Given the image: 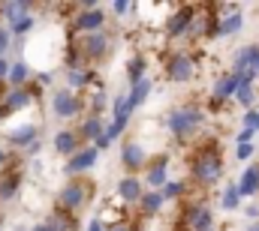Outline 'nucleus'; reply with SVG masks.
<instances>
[{
    "label": "nucleus",
    "instance_id": "nucleus-1",
    "mask_svg": "<svg viewBox=\"0 0 259 231\" xmlns=\"http://www.w3.org/2000/svg\"><path fill=\"white\" fill-rule=\"evenodd\" d=\"M190 174L199 186H214L223 174V156L217 144H202L190 159Z\"/></svg>",
    "mask_w": 259,
    "mask_h": 231
},
{
    "label": "nucleus",
    "instance_id": "nucleus-2",
    "mask_svg": "<svg viewBox=\"0 0 259 231\" xmlns=\"http://www.w3.org/2000/svg\"><path fill=\"white\" fill-rule=\"evenodd\" d=\"M72 51H78L84 63H100V60L109 57V51H112V39H109V33L103 30V33H91V36H69V42H66Z\"/></svg>",
    "mask_w": 259,
    "mask_h": 231
},
{
    "label": "nucleus",
    "instance_id": "nucleus-3",
    "mask_svg": "<svg viewBox=\"0 0 259 231\" xmlns=\"http://www.w3.org/2000/svg\"><path fill=\"white\" fill-rule=\"evenodd\" d=\"M94 189H97V186H94L91 180H84V177H72L64 189H61V195H58V207L66 210V213H75V210L88 207L91 198H94Z\"/></svg>",
    "mask_w": 259,
    "mask_h": 231
},
{
    "label": "nucleus",
    "instance_id": "nucleus-4",
    "mask_svg": "<svg viewBox=\"0 0 259 231\" xmlns=\"http://www.w3.org/2000/svg\"><path fill=\"white\" fill-rule=\"evenodd\" d=\"M202 111L193 108V105H184V108H175V111H169L166 114V129L178 138V141H184V138H190L196 129L202 126Z\"/></svg>",
    "mask_w": 259,
    "mask_h": 231
},
{
    "label": "nucleus",
    "instance_id": "nucleus-5",
    "mask_svg": "<svg viewBox=\"0 0 259 231\" xmlns=\"http://www.w3.org/2000/svg\"><path fill=\"white\" fill-rule=\"evenodd\" d=\"M106 12L103 6L100 9H78L72 18H69V36H91V33H103L106 27Z\"/></svg>",
    "mask_w": 259,
    "mask_h": 231
},
{
    "label": "nucleus",
    "instance_id": "nucleus-6",
    "mask_svg": "<svg viewBox=\"0 0 259 231\" xmlns=\"http://www.w3.org/2000/svg\"><path fill=\"white\" fill-rule=\"evenodd\" d=\"M52 111H55V117H61V120L81 117L88 111V102H84L81 93H72V90L66 87V90H55V93H52Z\"/></svg>",
    "mask_w": 259,
    "mask_h": 231
},
{
    "label": "nucleus",
    "instance_id": "nucleus-7",
    "mask_svg": "<svg viewBox=\"0 0 259 231\" xmlns=\"http://www.w3.org/2000/svg\"><path fill=\"white\" fill-rule=\"evenodd\" d=\"M163 75H166L169 81H175V84L190 81L196 75V57L187 54V51H172V54L166 57V63H163Z\"/></svg>",
    "mask_w": 259,
    "mask_h": 231
},
{
    "label": "nucleus",
    "instance_id": "nucleus-8",
    "mask_svg": "<svg viewBox=\"0 0 259 231\" xmlns=\"http://www.w3.org/2000/svg\"><path fill=\"white\" fill-rule=\"evenodd\" d=\"M33 99H36V96H33L30 87H9V90L3 93V99H0V120L18 114V111H24Z\"/></svg>",
    "mask_w": 259,
    "mask_h": 231
},
{
    "label": "nucleus",
    "instance_id": "nucleus-9",
    "mask_svg": "<svg viewBox=\"0 0 259 231\" xmlns=\"http://www.w3.org/2000/svg\"><path fill=\"white\" fill-rule=\"evenodd\" d=\"M214 216L205 204H190L181 210V231H211Z\"/></svg>",
    "mask_w": 259,
    "mask_h": 231
},
{
    "label": "nucleus",
    "instance_id": "nucleus-10",
    "mask_svg": "<svg viewBox=\"0 0 259 231\" xmlns=\"http://www.w3.org/2000/svg\"><path fill=\"white\" fill-rule=\"evenodd\" d=\"M97 159H100V150H97L94 144H84L78 153H72V156L66 159L64 171L69 174V177H81L84 171H91V168L97 165Z\"/></svg>",
    "mask_w": 259,
    "mask_h": 231
},
{
    "label": "nucleus",
    "instance_id": "nucleus-11",
    "mask_svg": "<svg viewBox=\"0 0 259 231\" xmlns=\"http://www.w3.org/2000/svg\"><path fill=\"white\" fill-rule=\"evenodd\" d=\"M190 21H193V6H178L175 12L166 15V36H169V39H181V36H187Z\"/></svg>",
    "mask_w": 259,
    "mask_h": 231
},
{
    "label": "nucleus",
    "instance_id": "nucleus-12",
    "mask_svg": "<svg viewBox=\"0 0 259 231\" xmlns=\"http://www.w3.org/2000/svg\"><path fill=\"white\" fill-rule=\"evenodd\" d=\"M121 165H124L130 174L148 168V150L142 147V141H127V144L121 147Z\"/></svg>",
    "mask_w": 259,
    "mask_h": 231
},
{
    "label": "nucleus",
    "instance_id": "nucleus-13",
    "mask_svg": "<svg viewBox=\"0 0 259 231\" xmlns=\"http://www.w3.org/2000/svg\"><path fill=\"white\" fill-rule=\"evenodd\" d=\"M64 78H66V84H69L72 93L91 90V87L97 84V75H94L91 66H64Z\"/></svg>",
    "mask_w": 259,
    "mask_h": 231
},
{
    "label": "nucleus",
    "instance_id": "nucleus-14",
    "mask_svg": "<svg viewBox=\"0 0 259 231\" xmlns=\"http://www.w3.org/2000/svg\"><path fill=\"white\" fill-rule=\"evenodd\" d=\"M6 141L18 150H27L33 141H39V126L36 123H21V126H12L6 129Z\"/></svg>",
    "mask_w": 259,
    "mask_h": 231
},
{
    "label": "nucleus",
    "instance_id": "nucleus-15",
    "mask_svg": "<svg viewBox=\"0 0 259 231\" xmlns=\"http://www.w3.org/2000/svg\"><path fill=\"white\" fill-rule=\"evenodd\" d=\"M145 183L154 186L157 192L169 183V156H157L154 162H148V171H145Z\"/></svg>",
    "mask_w": 259,
    "mask_h": 231
},
{
    "label": "nucleus",
    "instance_id": "nucleus-16",
    "mask_svg": "<svg viewBox=\"0 0 259 231\" xmlns=\"http://www.w3.org/2000/svg\"><path fill=\"white\" fill-rule=\"evenodd\" d=\"M217 9H223V12H226V15H220V18H217V36H229V33L241 30L244 15H241V9H238V6H217Z\"/></svg>",
    "mask_w": 259,
    "mask_h": 231
},
{
    "label": "nucleus",
    "instance_id": "nucleus-17",
    "mask_svg": "<svg viewBox=\"0 0 259 231\" xmlns=\"http://www.w3.org/2000/svg\"><path fill=\"white\" fill-rule=\"evenodd\" d=\"M142 195H145V189H142V180H139L136 174H127V177L118 180V198H121L124 204H139Z\"/></svg>",
    "mask_w": 259,
    "mask_h": 231
},
{
    "label": "nucleus",
    "instance_id": "nucleus-18",
    "mask_svg": "<svg viewBox=\"0 0 259 231\" xmlns=\"http://www.w3.org/2000/svg\"><path fill=\"white\" fill-rule=\"evenodd\" d=\"M78 132V138L81 141H100L103 135H106V123H103V117H97V114H84L81 117V126L75 129Z\"/></svg>",
    "mask_w": 259,
    "mask_h": 231
},
{
    "label": "nucleus",
    "instance_id": "nucleus-19",
    "mask_svg": "<svg viewBox=\"0 0 259 231\" xmlns=\"http://www.w3.org/2000/svg\"><path fill=\"white\" fill-rule=\"evenodd\" d=\"M238 84H241V78H238L235 72L223 75V78L214 84V93H211V105H220V102H226L229 96H235V93H238Z\"/></svg>",
    "mask_w": 259,
    "mask_h": 231
},
{
    "label": "nucleus",
    "instance_id": "nucleus-20",
    "mask_svg": "<svg viewBox=\"0 0 259 231\" xmlns=\"http://www.w3.org/2000/svg\"><path fill=\"white\" fill-rule=\"evenodd\" d=\"M84 144H81V138H78V132L75 129H61L58 135H55V150L61 153V156H72V153H78Z\"/></svg>",
    "mask_w": 259,
    "mask_h": 231
},
{
    "label": "nucleus",
    "instance_id": "nucleus-21",
    "mask_svg": "<svg viewBox=\"0 0 259 231\" xmlns=\"http://www.w3.org/2000/svg\"><path fill=\"white\" fill-rule=\"evenodd\" d=\"M18 189H21V171L6 165V168L0 171V201L15 198V195H18Z\"/></svg>",
    "mask_w": 259,
    "mask_h": 231
},
{
    "label": "nucleus",
    "instance_id": "nucleus-22",
    "mask_svg": "<svg viewBox=\"0 0 259 231\" xmlns=\"http://www.w3.org/2000/svg\"><path fill=\"white\" fill-rule=\"evenodd\" d=\"M30 9H33V3H27V0H9V3H0V18H6L9 24H15V21L27 18Z\"/></svg>",
    "mask_w": 259,
    "mask_h": 231
},
{
    "label": "nucleus",
    "instance_id": "nucleus-23",
    "mask_svg": "<svg viewBox=\"0 0 259 231\" xmlns=\"http://www.w3.org/2000/svg\"><path fill=\"white\" fill-rule=\"evenodd\" d=\"M235 72H259V45H247L235 54Z\"/></svg>",
    "mask_w": 259,
    "mask_h": 231
},
{
    "label": "nucleus",
    "instance_id": "nucleus-24",
    "mask_svg": "<svg viewBox=\"0 0 259 231\" xmlns=\"http://www.w3.org/2000/svg\"><path fill=\"white\" fill-rule=\"evenodd\" d=\"M163 195L157 192V189H145V195H142V201H139V213L145 216V219H154L160 210H163Z\"/></svg>",
    "mask_w": 259,
    "mask_h": 231
},
{
    "label": "nucleus",
    "instance_id": "nucleus-25",
    "mask_svg": "<svg viewBox=\"0 0 259 231\" xmlns=\"http://www.w3.org/2000/svg\"><path fill=\"white\" fill-rule=\"evenodd\" d=\"M33 78V69H30V63L27 60H15L12 66H9V84L12 87H27V81Z\"/></svg>",
    "mask_w": 259,
    "mask_h": 231
},
{
    "label": "nucleus",
    "instance_id": "nucleus-26",
    "mask_svg": "<svg viewBox=\"0 0 259 231\" xmlns=\"http://www.w3.org/2000/svg\"><path fill=\"white\" fill-rule=\"evenodd\" d=\"M84 102H88V114H103V108L109 105V93H106V87L103 84H94L91 87V93L84 96Z\"/></svg>",
    "mask_w": 259,
    "mask_h": 231
},
{
    "label": "nucleus",
    "instance_id": "nucleus-27",
    "mask_svg": "<svg viewBox=\"0 0 259 231\" xmlns=\"http://www.w3.org/2000/svg\"><path fill=\"white\" fill-rule=\"evenodd\" d=\"M238 192H241V195H256V192H259V165H250L247 171L241 174Z\"/></svg>",
    "mask_w": 259,
    "mask_h": 231
},
{
    "label": "nucleus",
    "instance_id": "nucleus-28",
    "mask_svg": "<svg viewBox=\"0 0 259 231\" xmlns=\"http://www.w3.org/2000/svg\"><path fill=\"white\" fill-rule=\"evenodd\" d=\"M145 69H148V57L145 54H136V57L127 63V78L130 84H139V81H145L148 75H145Z\"/></svg>",
    "mask_w": 259,
    "mask_h": 231
},
{
    "label": "nucleus",
    "instance_id": "nucleus-29",
    "mask_svg": "<svg viewBox=\"0 0 259 231\" xmlns=\"http://www.w3.org/2000/svg\"><path fill=\"white\" fill-rule=\"evenodd\" d=\"M49 222L58 231H75V213H66L61 207H55V210L49 213Z\"/></svg>",
    "mask_w": 259,
    "mask_h": 231
},
{
    "label": "nucleus",
    "instance_id": "nucleus-30",
    "mask_svg": "<svg viewBox=\"0 0 259 231\" xmlns=\"http://www.w3.org/2000/svg\"><path fill=\"white\" fill-rule=\"evenodd\" d=\"M148 93H151V78H145V81H139V84H133V90H130L127 96V105L136 111L145 99H148Z\"/></svg>",
    "mask_w": 259,
    "mask_h": 231
},
{
    "label": "nucleus",
    "instance_id": "nucleus-31",
    "mask_svg": "<svg viewBox=\"0 0 259 231\" xmlns=\"http://www.w3.org/2000/svg\"><path fill=\"white\" fill-rule=\"evenodd\" d=\"M184 189H187V183H184V180H169V183L160 189V195H163V201H172V198H181V195H184Z\"/></svg>",
    "mask_w": 259,
    "mask_h": 231
},
{
    "label": "nucleus",
    "instance_id": "nucleus-32",
    "mask_svg": "<svg viewBox=\"0 0 259 231\" xmlns=\"http://www.w3.org/2000/svg\"><path fill=\"white\" fill-rule=\"evenodd\" d=\"M33 24H36V18H33V15H27V18H21V21L9 24V33H15V36H24V33H30V30H33Z\"/></svg>",
    "mask_w": 259,
    "mask_h": 231
},
{
    "label": "nucleus",
    "instance_id": "nucleus-33",
    "mask_svg": "<svg viewBox=\"0 0 259 231\" xmlns=\"http://www.w3.org/2000/svg\"><path fill=\"white\" fill-rule=\"evenodd\" d=\"M223 207L226 210H235L238 207V201H241V192H238V186H226V192H223Z\"/></svg>",
    "mask_w": 259,
    "mask_h": 231
},
{
    "label": "nucleus",
    "instance_id": "nucleus-34",
    "mask_svg": "<svg viewBox=\"0 0 259 231\" xmlns=\"http://www.w3.org/2000/svg\"><path fill=\"white\" fill-rule=\"evenodd\" d=\"M136 9H139V6L130 3V0H115V3H112V12H115L118 18H124V15H130V12H136Z\"/></svg>",
    "mask_w": 259,
    "mask_h": 231
},
{
    "label": "nucleus",
    "instance_id": "nucleus-35",
    "mask_svg": "<svg viewBox=\"0 0 259 231\" xmlns=\"http://www.w3.org/2000/svg\"><path fill=\"white\" fill-rule=\"evenodd\" d=\"M9 48H12V33H9V27L0 24V57H6Z\"/></svg>",
    "mask_w": 259,
    "mask_h": 231
},
{
    "label": "nucleus",
    "instance_id": "nucleus-36",
    "mask_svg": "<svg viewBox=\"0 0 259 231\" xmlns=\"http://www.w3.org/2000/svg\"><path fill=\"white\" fill-rule=\"evenodd\" d=\"M244 129L247 132H256L259 129V111H247L244 114Z\"/></svg>",
    "mask_w": 259,
    "mask_h": 231
},
{
    "label": "nucleus",
    "instance_id": "nucleus-37",
    "mask_svg": "<svg viewBox=\"0 0 259 231\" xmlns=\"http://www.w3.org/2000/svg\"><path fill=\"white\" fill-rule=\"evenodd\" d=\"M52 81H55V75H52V72H46V69H42V72H36V84H33V87H36V90H39V87H49V84H52Z\"/></svg>",
    "mask_w": 259,
    "mask_h": 231
},
{
    "label": "nucleus",
    "instance_id": "nucleus-38",
    "mask_svg": "<svg viewBox=\"0 0 259 231\" xmlns=\"http://www.w3.org/2000/svg\"><path fill=\"white\" fill-rule=\"evenodd\" d=\"M250 153H253V144H238V147H235V156H238V159H247Z\"/></svg>",
    "mask_w": 259,
    "mask_h": 231
},
{
    "label": "nucleus",
    "instance_id": "nucleus-39",
    "mask_svg": "<svg viewBox=\"0 0 259 231\" xmlns=\"http://www.w3.org/2000/svg\"><path fill=\"white\" fill-rule=\"evenodd\" d=\"M84 231H106V222H103L100 216H94V219L88 222V228H84Z\"/></svg>",
    "mask_w": 259,
    "mask_h": 231
},
{
    "label": "nucleus",
    "instance_id": "nucleus-40",
    "mask_svg": "<svg viewBox=\"0 0 259 231\" xmlns=\"http://www.w3.org/2000/svg\"><path fill=\"white\" fill-rule=\"evenodd\" d=\"M9 66H12L9 60H6V57H0V84H3L6 78H9Z\"/></svg>",
    "mask_w": 259,
    "mask_h": 231
},
{
    "label": "nucleus",
    "instance_id": "nucleus-41",
    "mask_svg": "<svg viewBox=\"0 0 259 231\" xmlns=\"http://www.w3.org/2000/svg\"><path fill=\"white\" fill-rule=\"evenodd\" d=\"M106 231H130L127 222H112V225H106Z\"/></svg>",
    "mask_w": 259,
    "mask_h": 231
},
{
    "label": "nucleus",
    "instance_id": "nucleus-42",
    "mask_svg": "<svg viewBox=\"0 0 259 231\" xmlns=\"http://www.w3.org/2000/svg\"><path fill=\"white\" fill-rule=\"evenodd\" d=\"M33 231H58V228H55V225H52V222L46 219V222H39V225H33Z\"/></svg>",
    "mask_w": 259,
    "mask_h": 231
},
{
    "label": "nucleus",
    "instance_id": "nucleus-43",
    "mask_svg": "<svg viewBox=\"0 0 259 231\" xmlns=\"http://www.w3.org/2000/svg\"><path fill=\"white\" fill-rule=\"evenodd\" d=\"M6 165H9V153H6V150H3V147H0V171H3V168H6Z\"/></svg>",
    "mask_w": 259,
    "mask_h": 231
},
{
    "label": "nucleus",
    "instance_id": "nucleus-44",
    "mask_svg": "<svg viewBox=\"0 0 259 231\" xmlns=\"http://www.w3.org/2000/svg\"><path fill=\"white\" fill-rule=\"evenodd\" d=\"M39 147H42V141H33V144H30L24 153H30V156H33V153H39Z\"/></svg>",
    "mask_w": 259,
    "mask_h": 231
},
{
    "label": "nucleus",
    "instance_id": "nucleus-45",
    "mask_svg": "<svg viewBox=\"0 0 259 231\" xmlns=\"http://www.w3.org/2000/svg\"><path fill=\"white\" fill-rule=\"evenodd\" d=\"M244 213H247V216H250V219H256V216H259V207H253V204H250V207H247V210H244Z\"/></svg>",
    "mask_w": 259,
    "mask_h": 231
},
{
    "label": "nucleus",
    "instance_id": "nucleus-46",
    "mask_svg": "<svg viewBox=\"0 0 259 231\" xmlns=\"http://www.w3.org/2000/svg\"><path fill=\"white\" fill-rule=\"evenodd\" d=\"M247 231H259V225H250V228H247Z\"/></svg>",
    "mask_w": 259,
    "mask_h": 231
}]
</instances>
